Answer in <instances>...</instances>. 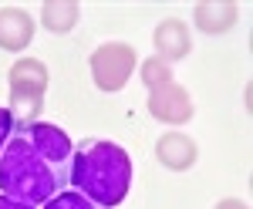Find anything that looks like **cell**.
Masks as SVG:
<instances>
[{
	"mask_svg": "<svg viewBox=\"0 0 253 209\" xmlns=\"http://www.w3.org/2000/svg\"><path fill=\"white\" fill-rule=\"evenodd\" d=\"M196 155V145L186 138V135H169V138H162L159 142V159H166L172 169H182V166H189Z\"/></svg>",
	"mask_w": 253,
	"mask_h": 209,
	"instance_id": "5b68a950",
	"label": "cell"
},
{
	"mask_svg": "<svg viewBox=\"0 0 253 209\" xmlns=\"http://www.w3.org/2000/svg\"><path fill=\"white\" fill-rule=\"evenodd\" d=\"M31 34H34V20L24 10H3L0 14V44L3 47L17 51V47H24L31 41Z\"/></svg>",
	"mask_w": 253,
	"mask_h": 209,
	"instance_id": "277c9868",
	"label": "cell"
},
{
	"mask_svg": "<svg viewBox=\"0 0 253 209\" xmlns=\"http://www.w3.org/2000/svg\"><path fill=\"white\" fill-rule=\"evenodd\" d=\"M44 20H47L51 31H68L71 20H75V7H54V3H47L44 7Z\"/></svg>",
	"mask_w": 253,
	"mask_h": 209,
	"instance_id": "ba28073f",
	"label": "cell"
},
{
	"mask_svg": "<svg viewBox=\"0 0 253 209\" xmlns=\"http://www.w3.org/2000/svg\"><path fill=\"white\" fill-rule=\"evenodd\" d=\"M10 135H14V115H10V108H0V152Z\"/></svg>",
	"mask_w": 253,
	"mask_h": 209,
	"instance_id": "9c48e42d",
	"label": "cell"
},
{
	"mask_svg": "<svg viewBox=\"0 0 253 209\" xmlns=\"http://www.w3.org/2000/svg\"><path fill=\"white\" fill-rule=\"evenodd\" d=\"M41 209H98L91 199H84L78 189H64V192H58L54 199H47Z\"/></svg>",
	"mask_w": 253,
	"mask_h": 209,
	"instance_id": "52a82bcc",
	"label": "cell"
},
{
	"mask_svg": "<svg viewBox=\"0 0 253 209\" xmlns=\"http://www.w3.org/2000/svg\"><path fill=\"white\" fill-rule=\"evenodd\" d=\"M0 209H38V206H27V203H17L10 196H0Z\"/></svg>",
	"mask_w": 253,
	"mask_h": 209,
	"instance_id": "30bf717a",
	"label": "cell"
},
{
	"mask_svg": "<svg viewBox=\"0 0 253 209\" xmlns=\"http://www.w3.org/2000/svg\"><path fill=\"white\" fill-rule=\"evenodd\" d=\"M71 138L51 122H14V135L0 152V192L44 206L64 186H71Z\"/></svg>",
	"mask_w": 253,
	"mask_h": 209,
	"instance_id": "6da1fadb",
	"label": "cell"
},
{
	"mask_svg": "<svg viewBox=\"0 0 253 209\" xmlns=\"http://www.w3.org/2000/svg\"><path fill=\"white\" fill-rule=\"evenodd\" d=\"M156 44L159 51H166L169 57H182L189 51V41H186V31H182V24L179 20H169V24H162L156 31Z\"/></svg>",
	"mask_w": 253,
	"mask_h": 209,
	"instance_id": "8992f818",
	"label": "cell"
},
{
	"mask_svg": "<svg viewBox=\"0 0 253 209\" xmlns=\"http://www.w3.org/2000/svg\"><path fill=\"white\" fill-rule=\"evenodd\" d=\"M71 186L98 209H112L128 196L132 159L115 142H84L71 159Z\"/></svg>",
	"mask_w": 253,
	"mask_h": 209,
	"instance_id": "7a4b0ae2",
	"label": "cell"
},
{
	"mask_svg": "<svg viewBox=\"0 0 253 209\" xmlns=\"http://www.w3.org/2000/svg\"><path fill=\"white\" fill-rule=\"evenodd\" d=\"M132 51L125 47V44H108V47H101L91 61V68H95L98 75V84L105 88V91H118L122 84H125V78L132 71Z\"/></svg>",
	"mask_w": 253,
	"mask_h": 209,
	"instance_id": "3957f363",
	"label": "cell"
}]
</instances>
